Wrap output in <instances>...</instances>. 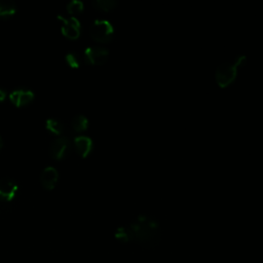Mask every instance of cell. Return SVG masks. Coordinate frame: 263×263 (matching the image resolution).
Listing matches in <instances>:
<instances>
[{
	"label": "cell",
	"instance_id": "4fadbf2b",
	"mask_svg": "<svg viewBox=\"0 0 263 263\" xmlns=\"http://www.w3.org/2000/svg\"><path fill=\"white\" fill-rule=\"evenodd\" d=\"M46 127L55 135H61L64 130L63 123L57 118H48L46 121Z\"/></svg>",
	"mask_w": 263,
	"mask_h": 263
},
{
	"label": "cell",
	"instance_id": "5b68a950",
	"mask_svg": "<svg viewBox=\"0 0 263 263\" xmlns=\"http://www.w3.org/2000/svg\"><path fill=\"white\" fill-rule=\"evenodd\" d=\"M62 21V33L70 39H75L80 35V22L74 18V17H69L65 18L62 16L58 17Z\"/></svg>",
	"mask_w": 263,
	"mask_h": 263
},
{
	"label": "cell",
	"instance_id": "52a82bcc",
	"mask_svg": "<svg viewBox=\"0 0 263 263\" xmlns=\"http://www.w3.org/2000/svg\"><path fill=\"white\" fill-rule=\"evenodd\" d=\"M18 191V185L14 179L4 177L0 179V201L11 202L14 200Z\"/></svg>",
	"mask_w": 263,
	"mask_h": 263
},
{
	"label": "cell",
	"instance_id": "8fae6325",
	"mask_svg": "<svg viewBox=\"0 0 263 263\" xmlns=\"http://www.w3.org/2000/svg\"><path fill=\"white\" fill-rule=\"evenodd\" d=\"M17 7L11 0H2L0 2V19H7L15 15Z\"/></svg>",
	"mask_w": 263,
	"mask_h": 263
},
{
	"label": "cell",
	"instance_id": "30bf717a",
	"mask_svg": "<svg viewBox=\"0 0 263 263\" xmlns=\"http://www.w3.org/2000/svg\"><path fill=\"white\" fill-rule=\"evenodd\" d=\"M74 145L78 155L82 158H86L93 150V141L90 137L81 135L74 139Z\"/></svg>",
	"mask_w": 263,
	"mask_h": 263
},
{
	"label": "cell",
	"instance_id": "7c38bea8",
	"mask_svg": "<svg viewBox=\"0 0 263 263\" xmlns=\"http://www.w3.org/2000/svg\"><path fill=\"white\" fill-rule=\"evenodd\" d=\"M71 126L75 132L85 130L89 126V119L83 114H77L71 119Z\"/></svg>",
	"mask_w": 263,
	"mask_h": 263
},
{
	"label": "cell",
	"instance_id": "277c9868",
	"mask_svg": "<svg viewBox=\"0 0 263 263\" xmlns=\"http://www.w3.org/2000/svg\"><path fill=\"white\" fill-rule=\"evenodd\" d=\"M71 150V143L68 138L60 136L56 138L50 147V155L55 160H63L69 155Z\"/></svg>",
	"mask_w": 263,
	"mask_h": 263
},
{
	"label": "cell",
	"instance_id": "6da1fadb",
	"mask_svg": "<svg viewBox=\"0 0 263 263\" xmlns=\"http://www.w3.org/2000/svg\"><path fill=\"white\" fill-rule=\"evenodd\" d=\"M127 227L132 235V243H136L144 249H153L161 243L162 229L155 217L146 214L138 215Z\"/></svg>",
	"mask_w": 263,
	"mask_h": 263
},
{
	"label": "cell",
	"instance_id": "d6986e66",
	"mask_svg": "<svg viewBox=\"0 0 263 263\" xmlns=\"http://www.w3.org/2000/svg\"><path fill=\"white\" fill-rule=\"evenodd\" d=\"M3 147V138H2V136H0V148H2Z\"/></svg>",
	"mask_w": 263,
	"mask_h": 263
},
{
	"label": "cell",
	"instance_id": "7a4b0ae2",
	"mask_svg": "<svg viewBox=\"0 0 263 263\" xmlns=\"http://www.w3.org/2000/svg\"><path fill=\"white\" fill-rule=\"evenodd\" d=\"M91 36L98 42H108L113 37L114 28L107 20H95L90 28Z\"/></svg>",
	"mask_w": 263,
	"mask_h": 263
},
{
	"label": "cell",
	"instance_id": "3957f363",
	"mask_svg": "<svg viewBox=\"0 0 263 263\" xmlns=\"http://www.w3.org/2000/svg\"><path fill=\"white\" fill-rule=\"evenodd\" d=\"M237 65L235 63L223 62L216 68L215 76L217 83L224 87L229 85L235 79L237 72Z\"/></svg>",
	"mask_w": 263,
	"mask_h": 263
},
{
	"label": "cell",
	"instance_id": "8992f818",
	"mask_svg": "<svg viewBox=\"0 0 263 263\" xmlns=\"http://www.w3.org/2000/svg\"><path fill=\"white\" fill-rule=\"evenodd\" d=\"M109 52L103 47H90L84 51L85 61L92 65H101L108 59Z\"/></svg>",
	"mask_w": 263,
	"mask_h": 263
},
{
	"label": "cell",
	"instance_id": "5bb4252c",
	"mask_svg": "<svg viewBox=\"0 0 263 263\" xmlns=\"http://www.w3.org/2000/svg\"><path fill=\"white\" fill-rule=\"evenodd\" d=\"M114 236L119 243H122V244L132 243V235H130V232L127 226L118 227L114 233Z\"/></svg>",
	"mask_w": 263,
	"mask_h": 263
},
{
	"label": "cell",
	"instance_id": "ba28073f",
	"mask_svg": "<svg viewBox=\"0 0 263 263\" xmlns=\"http://www.w3.org/2000/svg\"><path fill=\"white\" fill-rule=\"evenodd\" d=\"M58 179H59V173L54 167H47L41 172L40 175L41 185L48 190H52L55 188Z\"/></svg>",
	"mask_w": 263,
	"mask_h": 263
},
{
	"label": "cell",
	"instance_id": "9a60e30c",
	"mask_svg": "<svg viewBox=\"0 0 263 263\" xmlns=\"http://www.w3.org/2000/svg\"><path fill=\"white\" fill-rule=\"evenodd\" d=\"M93 6L100 11L103 12H109L115 9L117 6L116 0H94Z\"/></svg>",
	"mask_w": 263,
	"mask_h": 263
},
{
	"label": "cell",
	"instance_id": "2e32d148",
	"mask_svg": "<svg viewBox=\"0 0 263 263\" xmlns=\"http://www.w3.org/2000/svg\"><path fill=\"white\" fill-rule=\"evenodd\" d=\"M67 11L71 15L79 14L83 11V3L80 0H71L67 4Z\"/></svg>",
	"mask_w": 263,
	"mask_h": 263
},
{
	"label": "cell",
	"instance_id": "9c48e42d",
	"mask_svg": "<svg viewBox=\"0 0 263 263\" xmlns=\"http://www.w3.org/2000/svg\"><path fill=\"white\" fill-rule=\"evenodd\" d=\"M34 99V93L30 90H24V89H20V90H15L10 94V100L11 102L18 106H25L32 102Z\"/></svg>",
	"mask_w": 263,
	"mask_h": 263
},
{
	"label": "cell",
	"instance_id": "e0dca14e",
	"mask_svg": "<svg viewBox=\"0 0 263 263\" xmlns=\"http://www.w3.org/2000/svg\"><path fill=\"white\" fill-rule=\"evenodd\" d=\"M65 61L71 68H78L80 66V58L76 53H68L65 56Z\"/></svg>",
	"mask_w": 263,
	"mask_h": 263
},
{
	"label": "cell",
	"instance_id": "ac0fdd59",
	"mask_svg": "<svg viewBox=\"0 0 263 263\" xmlns=\"http://www.w3.org/2000/svg\"><path fill=\"white\" fill-rule=\"evenodd\" d=\"M7 96H8L7 92L5 90H3V89H0V103L4 102L7 99Z\"/></svg>",
	"mask_w": 263,
	"mask_h": 263
}]
</instances>
